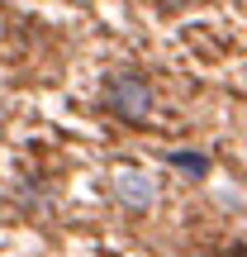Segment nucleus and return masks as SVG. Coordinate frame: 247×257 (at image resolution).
<instances>
[{"label":"nucleus","instance_id":"obj_1","mask_svg":"<svg viewBox=\"0 0 247 257\" xmlns=\"http://www.w3.org/2000/svg\"><path fill=\"white\" fill-rule=\"evenodd\" d=\"M105 105H110L119 119L143 124L147 114H152V105H157L152 81H147V76H138V72H114L110 81H105Z\"/></svg>","mask_w":247,"mask_h":257},{"label":"nucleus","instance_id":"obj_2","mask_svg":"<svg viewBox=\"0 0 247 257\" xmlns=\"http://www.w3.org/2000/svg\"><path fill=\"white\" fill-rule=\"evenodd\" d=\"M114 191H119V200L128 210H147V205H152V181H147L143 172H133V167H124V172L114 176Z\"/></svg>","mask_w":247,"mask_h":257},{"label":"nucleus","instance_id":"obj_3","mask_svg":"<svg viewBox=\"0 0 247 257\" xmlns=\"http://www.w3.org/2000/svg\"><path fill=\"white\" fill-rule=\"evenodd\" d=\"M171 167H176V172H185V176H204V172H209V162L195 157V153H171Z\"/></svg>","mask_w":247,"mask_h":257},{"label":"nucleus","instance_id":"obj_4","mask_svg":"<svg viewBox=\"0 0 247 257\" xmlns=\"http://www.w3.org/2000/svg\"><path fill=\"white\" fill-rule=\"evenodd\" d=\"M166 5H171V10H181V5H190V0H166Z\"/></svg>","mask_w":247,"mask_h":257},{"label":"nucleus","instance_id":"obj_5","mask_svg":"<svg viewBox=\"0 0 247 257\" xmlns=\"http://www.w3.org/2000/svg\"><path fill=\"white\" fill-rule=\"evenodd\" d=\"M228 257H247V248H238V252H228Z\"/></svg>","mask_w":247,"mask_h":257}]
</instances>
